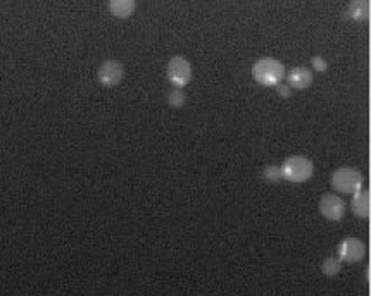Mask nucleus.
<instances>
[{
  "label": "nucleus",
  "instance_id": "obj_3",
  "mask_svg": "<svg viewBox=\"0 0 371 296\" xmlns=\"http://www.w3.org/2000/svg\"><path fill=\"white\" fill-rule=\"evenodd\" d=\"M333 190L340 193H350L354 195L356 192H361L364 185V178L361 174L359 169L356 168H339L333 171L332 178H330Z\"/></svg>",
  "mask_w": 371,
  "mask_h": 296
},
{
  "label": "nucleus",
  "instance_id": "obj_15",
  "mask_svg": "<svg viewBox=\"0 0 371 296\" xmlns=\"http://www.w3.org/2000/svg\"><path fill=\"white\" fill-rule=\"evenodd\" d=\"M312 66H315V69L316 71H325L326 69V62H325V59H321V57H312Z\"/></svg>",
  "mask_w": 371,
  "mask_h": 296
},
{
  "label": "nucleus",
  "instance_id": "obj_12",
  "mask_svg": "<svg viewBox=\"0 0 371 296\" xmlns=\"http://www.w3.org/2000/svg\"><path fill=\"white\" fill-rule=\"evenodd\" d=\"M340 269H342V262L335 257L325 258L321 264V272L326 275V277H333V275H337L340 272Z\"/></svg>",
  "mask_w": 371,
  "mask_h": 296
},
{
  "label": "nucleus",
  "instance_id": "obj_4",
  "mask_svg": "<svg viewBox=\"0 0 371 296\" xmlns=\"http://www.w3.org/2000/svg\"><path fill=\"white\" fill-rule=\"evenodd\" d=\"M166 74H168L169 83L175 88L182 90V88L187 87V84L190 83V80H192V66H190L187 57L175 56L169 59Z\"/></svg>",
  "mask_w": 371,
  "mask_h": 296
},
{
  "label": "nucleus",
  "instance_id": "obj_10",
  "mask_svg": "<svg viewBox=\"0 0 371 296\" xmlns=\"http://www.w3.org/2000/svg\"><path fill=\"white\" fill-rule=\"evenodd\" d=\"M135 8H137L135 0H111V2H109V11L118 19L130 18L135 12Z\"/></svg>",
  "mask_w": 371,
  "mask_h": 296
},
{
  "label": "nucleus",
  "instance_id": "obj_7",
  "mask_svg": "<svg viewBox=\"0 0 371 296\" xmlns=\"http://www.w3.org/2000/svg\"><path fill=\"white\" fill-rule=\"evenodd\" d=\"M319 214L328 220H340L346 216V202L339 195L325 193L319 198Z\"/></svg>",
  "mask_w": 371,
  "mask_h": 296
},
{
  "label": "nucleus",
  "instance_id": "obj_8",
  "mask_svg": "<svg viewBox=\"0 0 371 296\" xmlns=\"http://www.w3.org/2000/svg\"><path fill=\"white\" fill-rule=\"evenodd\" d=\"M288 87L294 88V90H306L312 84V71L309 67L299 66L290 69V73L287 74Z\"/></svg>",
  "mask_w": 371,
  "mask_h": 296
},
{
  "label": "nucleus",
  "instance_id": "obj_14",
  "mask_svg": "<svg viewBox=\"0 0 371 296\" xmlns=\"http://www.w3.org/2000/svg\"><path fill=\"white\" fill-rule=\"evenodd\" d=\"M185 102H187V97H185V93H183V90H180V88H173V90L169 91L168 104L171 105V107L180 109L185 105Z\"/></svg>",
  "mask_w": 371,
  "mask_h": 296
},
{
  "label": "nucleus",
  "instance_id": "obj_16",
  "mask_svg": "<svg viewBox=\"0 0 371 296\" xmlns=\"http://www.w3.org/2000/svg\"><path fill=\"white\" fill-rule=\"evenodd\" d=\"M278 93H280L284 98H288L292 95L290 87H288V84H278Z\"/></svg>",
  "mask_w": 371,
  "mask_h": 296
},
{
  "label": "nucleus",
  "instance_id": "obj_1",
  "mask_svg": "<svg viewBox=\"0 0 371 296\" xmlns=\"http://www.w3.org/2000/svg\"><path fill=\"white\" fill-rule=\"evenodd\" d=\"M253 78L263 87H278L285 78V67L278 59L263 57L254 62Z\"/></svg>",
  "mask_w": 371,
  "mask_h": 296
},
{
  "label": "nucleus",
  "instance_id": "obj_11",
  "mask_svg": "<svg viewBox=\"0 0 371 296\" xmlns=\"http://www.w3.org/2000/svg\"><path fill=\"white\" fill-rule=\"evenodd\" d=\"M347 16L354 21H364L370 16V2L368 0H354L347 8Z\"/></svg>",
  "mask_w": 371,
  "mask_h": 296
},
{
  "label": "nucleus",
  "instance_id": "obj_13",
  "mask_svg": "<svg viewBox=\"0 0 371 296\" xmlns=\"http://www.w3.org/2000/svg\"><path fill=\"white\" fill-rule=\"evenodd\" d=\"M263 178L266 179L268 183H278L280 179H284V176H282V168L277 164L266 166V168L263 169Z\"/></svg>",
  "mask_w": 371,
  "mask_h": 296
},
{
  "label": "nucleus",
  "instance_id": "obj_6",
  "mask_svg": "<svg viewBox=\"0 0 371 296\" xmlns=\"http://www.w3.org/2000/svg\"><path fill=\"white\" fill-rule=\"evenodd\" d=\"M337 251H339L340 262H346V264H356V262L363 260L364 253H366V248H364V243L359 240V238L349 236L339 244Z\"/></svg>",
  "mask_w": 371,
  "mask_h": 296
},
{
  "label": "nucleus",
  "instance_id": "obj_5",
  "mask_svg": "<svg viewBox=\"0 0 371 296\" xmlns=\"http://www.w3.org/2000/svg\"><path fill=\"white\" fill-rule=\"evenodd\" d=\"M123 76H125V67H123V64L119 62V60H104V62L98 66L97 80L102 87H118L123 81Z\"/></svg>",
  "mask_w": 371,
  "mask_h": 296
},
{
  "label": "nucleus",
  "instance_id": "obj_9",
  "mask_svg": "<svg viewBox=\"0 0 371 296\" xmlns=\"http://www.w3.org/2000/svg\"><path fill=\"white\" fill-rule=\"evenodd\" d=\"M350 210H352L354 216L361 217V219H366L370 216L371 202L368 190H361V192L354 193L352 200H350Z\"/></svg>",
  "mask_w": 371,
  "mask_h": 296
},
{
  "label": "nucleus",
  "instance_id": "obj_2",
  "mask_svg": "<svg viewBox=\"0 0 371 296\" xmlns=\"http://www.w3.org/2000/svg\"><path fill=\"white\" fill-rule=\"evenodd\" d=\"M280 168L284 179L295 183V185H301V183L311 179L312 172H315V164L311 162V159L304 157V155H292V157L285 159Z\"/></svg>",
  "mask_w": 371,
  "mask_h": 296
}]
</instances>
